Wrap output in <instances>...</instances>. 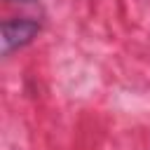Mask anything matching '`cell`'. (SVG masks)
Here are the masks:
<instances>
[{"mask_svg":"<svg viewBox=\"0 0 150 150\" xmlns=\"http://www.w3.org/2000/svg\"><path fill=\"white\" fill-rule=\"evenodd\" d=\"M40 33V23L35 19H7L2 23V56H12L14 52L30 45Z\"/></svg>","mask_w":150,"mask_h":150,"instance_id":"1","label":"cell"}]
</instances>
